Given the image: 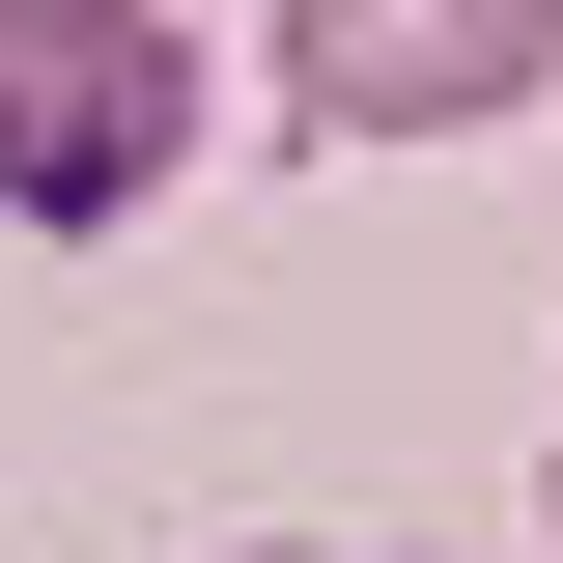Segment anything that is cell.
I'll list each match as a JSON object with an SVG mask.
<instances>
[{"label":"cell","mask_w":563,"mask_h":563,"mask_svg":"<svg viewBox=\"0 0 563 563\" xmlns=\"http://www.w3.org/2000/svg\"><path fill=\"white\" fill-rule=\"evenodd\" d=\"M198 169V29L169 0H29L0 29V225H141Z\"/></svg>","instance_id":"1"},{"label":"cell","mask_w":563,"mask_h":563,"mask_svg":"<svg viewBox=\"0 0 563 563\" xmlns=\"http://www.w3.org/2000/svg\"><path fill=\"white\" fill-rule=\"evenodd\" d=\"M254 563H310V536H254Z\"/></svg>","instance_id":"4"},{"label":"cell","mask_w":563,"mask_h":563,"mask_svg":"<svg viewBox=\"0 0 563 563\" xmlns=\"http://www.w3.org/2000/svg\"><path fill=\"white\" fill-rule=\"evenodd\" d=\"M536 563H563V451H536Z\"/></svg>","instance_id":"3"},{"label":"cell","mask_w":563,"mask_h":563,"mask_svg":"<svg viewBox=\"0 0 563 563\" xmlns=\"http://www.w3.org/2000/svg\"><path fill=\"white\" fill-rule=\"evenodd\" d=\"M563 0H282V141H479L536 113Z\"/></svg>","instance_id":"2"},{"label":"cell","mask_w":563,"mask_h":563,"mask_svg":"<svg viewBox=\"0 0 563 563\" xmlns=\"http://www.w3.org/2000/svg\"><path fill=\"white\" fill-rule=\"evenodd\" d=\"M0 29H29V0H0Z\"/></svg>","instance_id":"5"}]
</instances>
